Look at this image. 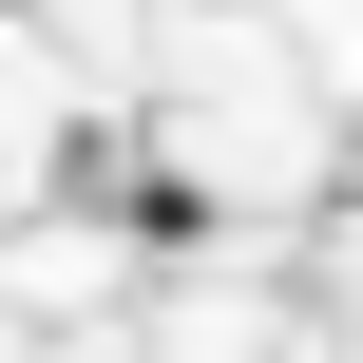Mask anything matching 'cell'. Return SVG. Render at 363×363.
Instances as JSON below:
<instances>
[]
</instances>
